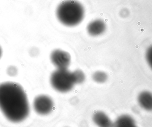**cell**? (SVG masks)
I'll return each instance as SVG.
<instances>
[{
  "mask_svg": "<svg viewBox=\"0 0 152 127\" xmlns=\"http://www.w3.org/2000/svg\"><path fill=\"white\" fill-rule=\"evenodd\" d=\"M92 120L97 127H114V123L109 116L101 111L96 112L93 114Z\"/></svg>",
  "mask_w": 152,
  "mask_h": 127,
  "instance_id": "7",
  "label": "cell"
},
{
  "mask_svg": "<svg viewBox=\"0 0 152 127\" xmlns=\"http://www.w3.org/2000/svg\"><path fill=\"white\" fill-rule=\"evenodd\" d=\"M50 81L52 87L61 93L69 92L75 84L72 72L67 69H57L53 72Z\"/></svg>",
  "mask_w": 152,
  "mask_h": 127,
  "instance_id": "3",
  "label": "cell"
},
{
  "mask_svg": "<svg viewBox=\"0 0 152 127\" xmlns=\"http://www.w3.org/2000/svg\"><path fill=\"white\" fill-rule=\"evenodd\" d=\"M33 108L37 114L41 116H46L52 111L54 108V102L48 95H41L34 99Z\"/></svg>",
  "mask_w": 152,
  "mask_h": 127,
  "instance_id": "4",
  "label": "cell"
},
{
  "mask_svg": "<svg viewBox=\"0 0 152 127\" xmlns=\"http://www.w3.org/2000/svg\"><path fill=\"white\" fill-rule=\"evenodd\" d=\"M50 59L57 69H67L71 62V57L67 52L57 49L51 53Z\"/></svg>",
  "mask_w": 152,
  "mask_h": 127,
  "instance_id": "5",
  "label": "cell"
},
{
  "mask_svg": "<svg viewBox=\"0 0 152 127\" xmlns=\"http://www.w3.org/2000/svg\"><path fill=\"white\" fill-rule=\"evenodd\" d=\"M106 29V24L103 21L95 19L88 23L87 26V31L90 35L96 37L103 34Z\"/></svg>",
  "mask_w": 152,
  "mask_h": 127,
  "instance_id": "6",
  "label": "cell"
},
{
  "mask_svg": "<svg viewBox=\"0 0 152 127\" xmlns=\"http://www.w3.org/2000/svg\"><path fill=\"white\" fill-rule=\"evenodd\" d=\"M83 5L76 0H66L61 3L56 9V16L64 26L73 27L79 25L85 16Z\"/></svg>",
  "mask_w": 152,
  "mask_h": 127,
  "instance_id": "2",
  "label": "cell"
},
{
  "mask_svg": "<svg viewBox=\"0 0 152 127\" xmlns=\"http://www.w3.org/2000/svg\"><path fill=\"white\" fill-rule=\"evenodd\" d=\"M93 80L98 84H103L107 81L108 76L105 72L102 71L95 72L92 76Z\"/></svg>",
  "mask_w": 152,
  "mask_h": 127,
  "instance_id": "10",
  "label": "cell"
},
{
  "mask_svg": "<svg viewBox=\"0 0 152 127\" xmlns=\"http://www.w3.org/2000/svg\"><path fill=\"white\" fill-rule=\"evenodd\" d=\"M2 55V50L0 46V59Z\"/></svg>",
  "mask_w": 152,
  "mask_h": 127,
  "instance_id": "14",
  "label": "cell"
},
{
  "mask_svg": "<svg viewBox=\"0 0 152 127\" xmlns=\"http://www.w3.org/2000/svg\"><path fill=\"white\" fill-rule=\"evenodd\" d=\"M137 101L141 108L147 111H152V93L151 92L144 91L140 93Z\"/></svg>",
  "mask_w": 152,
  "mask_h": 127,
  "instance_id": "8",
  "label": "cell"
},
{
  "mask_svg": "<svg viewBox=\"0 0 152 127\" xmlns=\"http://www.w3.org/2000/svg\"><path fill=\"white\" fill-rule=\"evenodd\" d=\"M18 73L17 68L14 66H10L7 68V73L10 76H15Z\"/></svg>",
  "mask_w": 152,
  "mask_h": 127,
  "instance_id": "13",
  "label": "cell"
},
{
  "mask_svg": "<svg viewBox=\"0 0 152 127\" xmlns=\"http://www.w3.org/2000/svg\"><path fill=\"white\" fill-rule=\"evenodd\" d=\"M134 126H135L134 120L129 115L121 116L114 123V127H130Z\"/></svg>",
  "mask_w": 152,
  "mask_h": 127,
  "instance_id": "9",
  "label": "cell"
},
{
  "mask_svg": "<svg viewBox=\"0 0 152 127\" xmlns=\"http://www.w3.org/2000/svg\"><path fill=\"white\" fill-rule=\"evenodd\" d=\"M145 57L149 66L152 69V46L147 49Z\"/></svg>",
  "mask_w": 152,
  "mask_h": 127,
  "instance_id": "12",
  "label": "cell"
},
{
  "mask_svg": "<svg viewBox=\"0 0 152 127\" xmlns=\"http://www.w3.org/2000/svg\"></svg>",
  "mask_w": 152,
  "mask_h": 127,
  "instance_id": "16",
  "label": "cell"
},
{
  "mask_svg": "<svg viewBox=\"0 0 152 127\" xmlns=\"http://www.w3.org/2000/svg\"><path fill=\"white\" fill-rule=\"evenodd\" d=\"M0 110L11 122L26 119L30 112L26 94L19 84L7 82L0 84Z\"/></svg>",
  "mask_w": 152,
  "mask_h": 127,
  "instance_id": "1",
  "label": "cell"
},
{
  "mask_svg": "<svg viewBox=\"0 0 152 127\" xmlns=\"http://www.w3.org/2000/svg\"><path fill=\"white\" fill-rule=\"evenodd\" d=\"M73 79L75 84H80L85 81L86 76L83 71L80 70H77L72 72Z\"/></svg>",
  "mask_w": 152,
  "mask_h": 127,
  "instance_id": "11",
  "label": "cell"
},
{
  "mask_svg": "<svg viewBox=\"0 0 152 127\" xmlns=\"http://www.w3.org/2000/svg\"><path fill=\"white\" fill-rule=\"evenodd\" d=\"M130 127H137L135 126H134Z\"/></svg>",
  "mask_w": 152,
  "mask_h": 127,
  "instance_id": "15",
  "label": "cell"
}]
</instances>
